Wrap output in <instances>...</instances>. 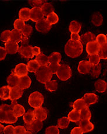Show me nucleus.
Here are the masks:
<instances>
[{
	"instance_id": "17",
	"label": "nucleus",
	"mask_w": 107,
	"mask_h": 134,
	"mask_svg": "<svg viewBox=\"0 0 107 134\" xmlns=\"http://www.w3.org/2000/svg\"><path fill=\"white\" fill-rule=\"evenodd\" d=\"M96 36L91 32H86L80 37V42L82 44H87L89 42L95 41Z\"/></svg>"
},
{
	"instance_id": "22",
	"label": "nucleus",
	"mask_w": 107,
	"mask_h": 134,
	"mask_svg": "<svg viewBox=\"0 0 107 134\" xmlns=\"http://www.w3.org/2000/svg\"><path fill=\"white\" fill-rule=\"evenodd\" d=\"M23 35H22V31L18 30V29H14L11 31V39L10 41L15 42L18 43V42H21Z\"/></svg>"
},
{
	"instance_id": "38",
	"label": "nucleus",
	"mask_w": 107,
	"mask_h": 134,
	"mask_svg": "<svg viewBox=\"0 0 107 134\" xmlns=\"http://www.w3.org/2000/svg\"><path fill=\"white\" fill-rule=\"evenodd\" d=\"M47 21L48 23L52 25L56 24L59 21V17L55 12H53L47 16Z\"/></svg>"
},
{
	"instance_id": "30",
	"label": "nucleus",
	"mask_w": 107,
	"mask_h": 134,
	"mask_svg": "<svg viewBox=\"0 0 107 134\" xmlns=\"http://www.w3.org/2000/svg\"><path fill=\"white\" fill-rule=\"evenodd\" d=\"M81 28V24L76 21H72L69 25V29L72 33L78 34Z\"/></svg>"
},
{
	"instance_id": "26",
	"label": "nucleus",
	"mask_w": 107,
	"mask_h": 134,
	"mask_svg": "<svg viewBox=\"0 0 107 134\" xmlns=\"http://www.w3.org/2000/svg\"><path fill=\"white\" fill-rule=\"evenodd\" d=\"M42 12L44 16H48L49 14L54 12V8L53 4L50 2H46L43 6L41 7Z\"/></svg>"
},
{
	"instance_id": "39",
	"label": "nucleus",
	"mask_w": 107,
	"mask_h": 134,
	"mask_svg": "<svg viewBox=\"0 0 107 134\" xmlns=\"http://www.w3.org/2000/svg\"><path fill=\"white\" fill-rule=\"evenodd\" d=\"M17 120H18V118L16 117V116L14 115V114L12 113V111H7V118L5 123L14 124L16 122Z\"/></svg>"
},
{
	"instance_id": "48",
	"label": "nucleus",
	"mask_w": 107,
	"mask_h": 134,
	"mask_svg": "<svg viewBox=\"0 0 107 134\" xmlns=\"http://www.w3.org/2000/svg\"><path fill=\"white\" fill-rule=\"evenodd\" d=\"M61 64L59 63H51L49 64L48 68L50 69L51 73L53 74H56L59 69Z\"/></svg>"
},
{
	"instance_id": "36",
	"label": "nucleus",
	"mask_w": 107,
	"mask_h": 134,
	"mask_svg": "<svg viewBox=\"0 0 107 134\" xmlns=\"http://www.w3.org/2000/svg\"><path fill=\"white\" fill-rule=\"evenodd\" d=\"M69 123H70V121L68 118L63 116L58 120V127L61 129H66L68 128Z\"/></svg>"
},
{
	"instance_id": "13",
	"label": "nucleus",
	"mask_w": 107,
	"mask_h": 134,
	"mask_svg": "<svg viewBox=\"0 0 107 134\" xmlns=\"http://www.w3.org/2000/svg\"><path fill=\"white\" fill-rule=\"evenodd\" d=\"M23 94V90L19 87V86H15L14 87L11 88V92H10L9 99L12 101L18 100L21 98Z\"/></svg>"
},
{
	"instance_id": "56",
	"label": "nucleus",
	"mask_w": 107,
	"mask_h": 134,
	"mask_svg": "<svg viewBox=\"0 0 107 134\" xmlns=\"http://www.w3.org/2000/svg\"><path fill=\"white\" fill-rule=\"evenodd\" d=\"M29 41V38L23 36L21 41V43L22 44V45H28Z\"/></svg>"
},
{
	"instance_id": "50",
	"label": "nucleus",
	"mask_w": 107,
	"mask_h": 134,
	"mask_svg": "<svg viewBox=\"0 0 107 134\" xmlns=\"http://www.w3.org/2000/svg\"><path fill=\"white\" fill-rule=\"evenodd\" d=\"M4 134H15V127L12 125H7L4 128Z\"/></svg>"
},
{
	"instance_id": "11",
	"label": "nucleus",
	"mask_w": 107,
	"mask_h": 134,
	"mask_svg": "<svg viewBox=\"0 0 107 134\" xmlns=\"http://www.w3.org/2000/svg\"><path fill=\"white\" fill-rule=\"evenodd\" d=\"M93 66L89 61L82 60L79 62L78 70L80 74H87L91 72Z\"/></svg>"
},
{
	"instance_id": "32",
	"label": "nucleus",
	"mask_w": 107,
	"mask_h": 134,
	"mask_svg": "<svg viewBox=\"0 0 107 134\" xmlns=\"http://www.w3.org/2000/svg\"><path fill=\"white\" fill-rule=\"evenodd\" d=\"M72 107H73V110H76L78 111H81L82 109L85 108L87 107L85 101L82 98H79L76 100L72 104Z\"/></svg>"
},
{
	"instance_id": "1",
	"label": "nucleus",
	"mask_w": 107,
	"mask_h": 134,
	"mask_svg": "<svg viewBox=\"0 0 107 134\" xmlns=\"http://www.w3.org/2000/svg\"><path fill=\"white\" fill-rule=\"evenodd\" d=\"M83 46L80 41L69 40L65 46V53L71 58H76L80 56L83 53Z\"/></svg>"
},
{
	"instance_id": "43",
	"label": "nucleus",
	"mask_w": 107,
	"mask_h": 134,
	"mask_svg": "<svg viewBox=\"0 0 107 134\" xmlns=\"http://www.w3.org/2000/svg\"><path fill=\"white\" fill-rule=\"evenodd\" d=\"M96 41L97 42L98 44L100 46H103L104 45H105L106 44V36L104 34H99L98 35L96 36Z\"/></svg>"
},
{
	"instance_id": "3",
	"label": "nucleus",
	"mask_w": 107,
	"mask_h": 134,
	"mask_svg": "<svg viewBox=\"0 0 107 134\" xmlns=\"http://www.w3.org/2000/svg\"><path fill=\"white\" fill-rule=\"evenodd\" d=\"M44 98L43 94L39 91H34L29 97L28 102L32 107L37 108L40 107L44 103Z\"/></svg>"
},
{
	"instance_id": "33",
	"label": "nucleus",
	"mask_w": 107,
	"mask_h": 134,
	"mask_svg": "<svg viewBox=\"0 0 107 134\" xmlns=\"http://www.w3.org/2000/svg\"><path fill=\"white\" fill-rule=\"evenodd\" d=\"M61 54L59 52H53L48 56L49 63H59L61 60Z\"/></svg>"
},
{
	"instance_id": "54",
	"label": "nucleus",
	"mask_w": 107,
	"mask_h": 134,
	"mask_svg": "<svg viewBox=\"0 0 107 134\" xmlns=\"http://www.w3.org/2000/svg\"><path fill=\"white\" fill-rule=\"evenodd\" d=\"M32 51H33V54L34 56H37L38 55H39L40 54H41V49L38 46L33 47Z\"/></svg>"
},
{
	"instance_id": "51",
	"label": "nucleus",
	"mask_w": 107,
	"mask_h": 134,
	"mask_svg": "<svg viewBox=\"0 0 107 134\" xmlns=\"http://www.w3.org/2000/svg\"><path fill=\"white\" fill-rule=\"evenodd\" d=\"M7 111H4L0 108V122L5 123L7 118Z\"/></svg>"
},
{
	"instance_id": "57",
	"label": "nucleus",
	"mask_w": 107,
	"mask_h": 134,
	"mask_svg": "<svg viewBox=\"0 0 107 134\" xmlns=\"http://www.w3.org/2000/svg\"><path fill=\"white\" fill-rule=\"evenodd\" d=\"M4 126L3 125L0 124V134H2L4 133Z\"/></svg>"
},
{
	"instance_id": "9",
	"label": "nucleus",
	"mask_w": 107,
	"mask_h": 134,
	"mask_svg": "<svg viewBox=\"0 0 107 134\" xmlns=\"http://www.w3.org/2000/svg\"><path fill=\"white\" fill-rule=\"evenodd\" d=\"M44 15L41 8H33L30 12V19L33 22H39L44 19Z\"/></svg>"
},
{
	"instance_id": "23",
	"label": "nucleus",
	"mask_w": 107,
	"mask_h": 134,
	"mask_svg": "<svg viewBox=\"0 0 107 134\" xmlns=\"http://www.w3.org/2000/svg\"><path fill=\"white\" fill-rule=\"evenodd\" d=\"M12 113L16 117L18 118L21 116H23L25 114V109L21 104L16 103L15 104L13 109H12Z\"/></svg>"
},
{
	"instance_id": "45",
	"label": "nucleus",
	"mask_w": 107,
	"mask_h": 134,
	"mask_svg": "<svg viewBox=\"0 0 107 134\" xmlns=\"http://www.w3.org/2000/svg\"><path fill=\"white\" fill-rule=\"evenodd\" d=\"M46 134H59V130L57 126H50L47 128L46 131Z\"/></svg>"
},
{
	"instance_id": "8",
	"label": "nucleus",
	"mask_w": 107,
	"mask_h": 134,
	"mask_svg": "<svg viewBox=\"0 0 107 134\" xmlns=\"http://www.w3.org/2000/svg\"><path fill=\"white\" fill-rule=\"evenodd\" d=\"M34 115L35 116V119L43 122V121L46 120L47 116H48V111L46 108L40 107L35 108L33 110Z\"/></svg>"
},
{
	"instance_id": "58",
	"label": "nucleus",
	"mask_w": 107,
	"mask_h": 134,
	"mask_svg": "<svg viewBox=\"0 0 107 134\" xmlns=\"http://www.w3.org/2000/svg\"><path fill=\"white\" fill-rule=\"evenodd\" d=\"M24 134H33V133H32L30 132H29V131H27L26 132V133H24Z\"/></svg>"
},
{
	"instance_id": "37",
	"label": "nucleus",
	"mask_w": 107,
	"mask_h": 134,
	"mask_svg": "<svg viewBox=\"0 0 107 134\" xmlns=\"http://www.w3.org/2000/svg\"><path fill=\"white\" fill-rule=\"evenodd\" d=\"M101 64H98L97 65L93 66L91 71V75L93 78H98L101 74Z\"/></svg>"
},
{
	"instance_id": "59",
	"label": "nucleus",
	"mask_w": 107,
	"mask_h": 134,
	"mask_svg": "<svg viewBox=\"0 0 107 134\" xmlns=\"http://www.w3.org/2000/svg\"><path fill=\"white\" fill-rule=\"evenodd\" d=\"M105 36H106V44H107V34Z\"/></svg>"
},
{
	"instance_id": "42",
	"label": "nucleus",
	"mask_w": 107,
	"mask_h": 134,
	"mask_svg": "<svg viewBox=\"0 0 107 134\" xmlns=\"http://www.w3.org/2000/svg\"><path fill=\"white\" fill-rule=\"evenodd\" d=\"M21 31L23 36L29 38V36L31 35L32 32H33V28L29 25H25V26H24V28L22 29Z\"/></svg>"
},
{
	"instance_id": "28",
	"label": "nucleus",
	"mask_w": 107,
	"mask_h": 134,
	"mask_svg": "<svg viewBox=\"0 0 107 134\" xmlns=\"http://www.w3.org/2000/svg\"><path fill=\"white\" fill-rule=\"evenodd\" d=\"M23 119L24 123L26 125H29L33 121L36 120L35 116L34 115L33 111L32 110H29L27 113L24 114L23 116Z\"/></svg>"
},
{
	"instance_id": "49",
	"label": "nucleus",
	"mask_w": 107,
	"mask_h": 134,
	"mask_svg": "<svg viewBox=\"0 0 107 134\" xmlns=\"http://www.w3.org/2000/svg\"><path fill=\"white\" fill-rule=\"evenodd\" d=\"M26 131V128L23 126L18 125L15 127V134H24Z\"/></svg>"
},
{
	"instance_id": "7",
	"label": "nucleus",
	"mask_w": 107,
	"mask_h": 134,
	"mask_svg": "<svg viewBox=\"0 0 107 134\" xmlns=\"http://www.w3.org/2000/svg\"><path fill=\"white\" fill-rule=\"evenodd\" d=\"M43 127V122L39 120H35L30 124H29V125H26L25 128L27 131H29V132H32V133L36 134L40 132V131L42 130Z\"/></svg>"
},
{
	"instance_id": "10",
	"label": "nucleus",
	"mask_w": 107,
	"mask_h": 134,
	"mask_svg": "<svg viewBox=\"0 0 107 134\" xmlns=\"http://www.w3.org/2000/svg\"><path fill=\"white\" fill-rule=\"evenodd\" d=\"M12 73L16 75L18 77L27 76L28 71L27 69V65L24 63H20L17 64L15 68L12 70Z\"/></svg>"
},
{
	"instance_id": "16",
	"label": "nucleus",
	"mask_w": 107,
	"mask_h": 134,
	"mask_svg": "<svg viewBox=\"0 0 107 134\" xmlns=\"http://www.w3.org/2000/svg\"><path fill=\"white\" fill-rule=\"evenodd\" d=\"M79 126L84 133H87L94 130L93 124L90 120H80L79 122Z\"/></svg>"
},
{
	"instance_id": "55",
	"label": "nucleus",
	"mask_w": 107,
	"mask_h": 134,
	"mask_svg": "<svg viewBox=\"0 0 107 134\" xmlns=\"http://www.w3.org/2000/svg\"><path fill=\"white\" fill-rule=\"evenodd\" d=\"M80 36L78 34L72 33L71 35V39L74 41H80Z\"/></svg>"
},
{
	"instance_id": "18",
	"label": "nucleus",
	"mask_w": 107,
	"mask_h": 134,
	"mask_svg": "<svg viewBox=\"0 0 107 134\" xmlns=\"http://www.w3.org/2000/svg\"><path fill=\"white\" fill-rule=\"evenodd\" d=\"M31 83L32 80L30 77L28 76H25L19 78L18 86L22 88V90H25V89L30 87Z\"/></svg>"
},
{
	"instance_id": "46",
	"label": "nucleus",
	"mask_w": 107,
	"mask_h": 134,
	"mask_svg": "<svg viewBox=\"0 0 107 134\" xmlns=\"http://www.w3.org/2000/svg\"><path fill=\"white\" fill-rule=\"evenodd\" d=\"M98 55L102 59H107V44L101 46L98 52Z\"/></svg>"
},
{
	"instance_id": "44",
	"label": "nucleus",
	"mask_w": 107,
	"mask_h": 134,
	"mask_svg": "<svg viewBox=\"0 0 107 134\" xmlns=\"http://www.w3.org/2000/svg\"><path fill=\"white\" fill-rule=\"evenodd\" d=\"M25 25L26 24H24V22L21 20V19H17L14 22V26L15 29H18V30L19 31H22V29L25 26Z\"/></svg>"
},
{
	"instance_id": "52",
	"label": "nucleus",
	"mask_w": 107,
	"mask_h": 134,
	"mask_svg": "<svg viewBox=\"0 0 107 134\" xmlns=\"http://www.w3.org/2000/svg\"><path fill=\"white\" fill-rule=\"evenodd\" d=\"M7 54V53L5 48L3 47L0 46V61L4 60L6 58Z\"/></svg>"
},
{
	"instance_id": "20",
	"label": "nucleus",
	"mask_w": 107,
	"mask_h": 134,
	"mask_svg": "<svg viewBox=\"0 0 107 134\" xmlns=\"http://www.w3.org/2000/svg\"><path fill=\"white\" fill-rule=\"evenodd\" d=\"M94 87L97 91L98 93H103L105 92L107 89V83L105 80L99 79L97 80L94 83Z\"/></svg>"
},
{
	"instance_id": "15",
	"label": "nucleus",
	"mask_w": 107,
	"mask_h": 134,
	"mask_svg": "<svg viewBox=\"0 0 107 134\" xmlns=\"http://www.w3.org/2000/svg\"><path fill=\"white\" fill-rule=\"evenodd\" d=\"M83 99L85 101L87 107L96 104L98 101V97L94 93H86L84 95Z\"/></svg>"
},
{
	"instance_id": "25",
	"label": "nucleus",
	"mask_w": 107,
	"mask_h": 134,
	"mask_svg": "<svg viewBox=\"0 0 107 134\" xmlns=\"http://www.w3.org/2000/svg\"><path fill=\"white\" fill-rule=\"evenodd\" d=\"M19 77L14 73H11L9 76L7 77V83L8 86L11 88L17 86L18 85Z\"/></svg>"
},
{
	"instance_id": "41",
	"label": "nucleus",
	"mask_w": 107,
	"mask_h": 134,
	"mask_svg": "<svg viewBox=\"0 0 107 134\" xmlns=\"http://www.w3.org/2000/svg\"><path fill=\"white\" fill-rule=\"evenodd\" d=\"M11 31L9 30H5L2 32L0 35V39L3 42H7L10 41L11 39Z\"/></svg>"
},
{
	"instance_id": "5",
	"label": "nucleus",
	"mask_w": 107,
	"mask_h": 134,
	"mask_svg": "<svg viewBox=\"0 0 107 134\" xmlns=\"http://www.w3.org/2000/svg\"><path fill=\"white\" fill-rule=\"evenodd\" d=\"M35 27L37 31L43 34L48 33L51 29V25L48 23L46 19H43L36 22Z\"/></svg>"
},
{
	"instance_id": "2",
	"label": "nucleus",
	"mask_w": 107,
	"mask_h": 134,
	"mask_svg": "<svg viewBox=\"0 0 107 134\" xmlns=\"http://www.w3.org/2000/svg\"><path fill=\"white\" fill-rule=\"evenodd\" d=\"M35 76L37 81L40 83L46 84L51 80L53 73L49 69L48 66H40L35 73Z\"/></svg>"
},
{
	"instance_id": "24",
	"label": "nucleus",
	"mask_w": 107,
	"mask_h": 134,
	"mask_svg": "<svg viewBox=\"0 0 107 134\" xmlns=\"http://www.w3.org/2000/svg\"><path fill=\"white\" fill-rule=\"evenodd\" d=\"M68 118L70 121L74 122H79L81 120L80 112L79 111L73 110L69 113Z\"/></svg>"
},
{
	"instance_id": "19",
	"label": "nucleus",
	"mask_w": 107,
	"mask_h": 134,
	"mask_svg": "<svg viewBox=\"0 0 107 134\" xmlns=\"http://www.w3.org/2000/svg\"><path fill=\"white\" fill-rule=\"evenodd\" d=\"M91 22L94 26H101L103 23V16L99 12H94L91 16Z\"/></svg>"
},
{
	"instance_id": "12",
	"label": "nucleus",
	"mask_w": 107,
	"mask_h": 134,
	"mask_svg": "<svg viewBox=\"0 0 107 134\" xmlns=\"http://www.w3.org/2000/svg\"><path fill=\"white\" fill-rule=\"evenodd\" d=\"M100 48L101 46H99L97 42L95 41L93 42H89V43L87 44L86 47V50L89 55H92V54H98Z\"/></svg>"
},
{
	"instance_id": "40",
	"label": "nucleus",
	"mask_w": 107,
	"mask_h": 134,
	"mask_svg": "<svg viewBox=\"0 0 107 134\" xmlns=\"http://www.w3.org/2000/svg\"><path fill=\"white\" fill-rule=\"evenodd\" d=\"M100 57L99 56L98 54H92V55H89V62L90 63L92 66L97 65L100 62Z\"/></svg>"
},
{
	"instance_id": "31",
	"label": "nucleus",
	"mask_w": 107,
	"mask_h": 134,
	"mask_svg": "<svg viewBox=\"0 0 107 134\" xmlns=\"http://www.w3.org/2000/svg\"><path fill=\"white\" fill-rule=\"evenodd\" d=\"M36 60L39 63L40 66H46L49 64L48 56L45 55L44 54L41 53L36 56Z\"/></svg>"
},
{
	"instance_id": "4",
	"label": "nucleus",
	"mask_w": 107,
	"mask_h": 134,
	"mask_svg": "<svg viewBox=\"0 0 107 134\" xmlns=\"http://www.w3.org/2000/svg\"><path fill=\"white\" fill-rule=\"evenodd\" d=\"M58 78L62 81H66L71 77L72 72L69 66L66 64H61L59 69L56 73Z\"/></svg>"
},
{
	"instance_id": "53",
	"label": "nucleus",
	"mask_w": 107,
	"mask_h": 134,
	"mask_svg": "<svg viewBox=\"0 0 107 134\" xmlns=\"http://www.w3.org/2000/svg\"><path fill=\"white\" fill-rule=\"evenodd\" d=\"M71 134H83V132L79 126H78V127H74L71 131Z\"/></svg>"
},
{
	"instance_id": "14",
	"label": "nucleus",
	"mask_w": 107,
	"mask_h": 134,
	"mask_svg": "<svg viewBox=\"0 0 107 134\" xmlns=\"http://www.w3.org/2000/svg\"><path fill=\"white\" fill-rule=\"evenodd\" d=\"M5 49L7 53L10 54H14L18 52L19 51V45L17 43L9 41L7 42L5 44Z\"/></svg>"
},
{
	"instance_id": "21",
	"label": "nucleus",
	"mask_w": 107,
	"mask_h": 134,
	"mask_svg": "<svg viewBox=\"0 0 107 134\" xmlns=\"http://www.w3.org/2000/svg\"><path fill=\"white\" fill-rule=\"evenodd\" d=\"M11 88L8 86H2L0 88V99L1 100L5 101L9 99Z\"/></svg>"
},
{
	"instance_id": "27",
	"label": "nucleus",
	"mask_w": 107,
	"mask_h": 134,
	"mask_svg": "<svg viewBox=\"0 0 107 134\" xmlns=\"http://www.w3.org/2000/svg\"><path fill=\"white\" fill-rule=\"evenodd\" d=\"M40 67V66L39 63L37 62L36 59L35 60H31L29 61L27 64V71L32 73H35Z\"/></svg>"
},
{
	"instance_id": "35",
	"label": "nucleus",
	"mask_w": 107,
	"mask_h": 134,
	"mask_svg": "<svg viewBox=\"0 0 107 134\" xmlns=\"http://www.w3.org/2000/svg\"><path fill=\"white\" fill-rule=\"evenodd\" d=\"M44 84L46 90L51 92L56 91L58 88V82L56 80H50Z\"/></svg>"
},
{
	"instance_id": "34",
	"label": "nucleus",
	"mask_w": 107,
	"mask_h": 134,
	"mask_svg": "<svg viewBox=\"0 0 107 134\" xmlns=\"http://www.w3.org/2000/svg\"><path fill=\"white\" fill-rule=\"evenodd\" d=\"M80 112L81 120H90L91 118V113L89 107H86L82 109Z\"/></svg>"
},
{
	"instance_id": "29",
	"label": "nucleus",
	"mask_w": 107,
	"mask_h": 134,
	"mask_svg": "<svg viewBox=\"0 0 107 134\" xmlns=\"http://www.w3.org/2000/svg\"><path fill=\"white\" fill-rule=\"evenodd\" d=\"M30 9L29 8H22L19 12V19L24 22L29 21L30 19Z\"/></svg>"
},
{
	"instance_id": "6",
	"label": "nucleus",
	"mask_w": 107,
	"mask_h": 134,
	"mask_svg": "<svg viewBox=\"0 0 107 134\" xmlns=\"http://www.w3.org/2000/svg\"><path fill=\"white\" fill-rule=\"evenodd\" d=\"M32 49L33 46L30 45H22L19 47L18 53L22 58L32 59L34 57Z\"/></svg>"
},
{
	"instance_id": "47",
	"label": "nucleus",
	"mask_w": 107,
	"mask_h": 134,
	"mask_svg": "<svg viewBox=\"0 0 107 134\" xmlns=\"http://www.w3.org/2000/svg\"><path fill=\"white\" fill-rule=\"evenodd\" d=\"M46 2H47L46 1H29V3L30 5L33 7V8H41L43 6V5Z\"/></svg>"
}]
</instances>
